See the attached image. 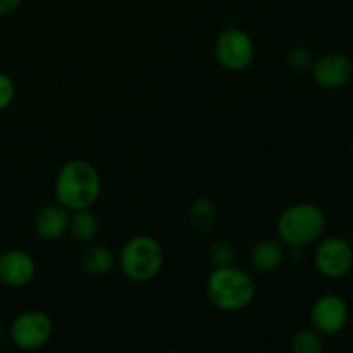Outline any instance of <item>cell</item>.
I'll return each mask as SVG.
<instances>
[{"label": "cell", "instance_id": "9", "mask_svg": "<svg viewBox=\"0 0 353 353\" xmlns=\"http://www.w3.org/2000/svg\"><path fill=\"white\" fill-rule=\"evenodd\" d=\"M312 79L319 88L338 90L343 88L353 76V62L341 52H327L316 59L310 68Z\"/></svg>", "mask_w": 353, "mask_h": 353}, {"label": "cell", "instance_id": "5", "mask_svg": "<svg viewBox=\"0 0 353 353\" xmlns=\"http://www.w3.org/2000/svg\"><path fill=\"white\" fill-rule=\"evenodd\" d=\"M54 334V321L43 310H24L9 326V340L23 352L43 348Z\"/></svg>", "mask_w": 353, "mask_h": 353}, {"label": "cell", "instance_id": "13", "mask_svg": "<svg viewBox=\"0 0 353 353\" xmlns=\"http://www.w3.org/2000/svg\"><path fill=\"white\" fill-rule=\"evenodd\" d=\"M117 259L110 248L103 245H88L79 255V265L88 276H105L116 265Z\"/></svg>", "mask_w": 353, "mask_h": 353}, {"label": "cell", "instance_id": "3", "mask_svg": "<svg viewBox=\"0 0 353 353\" xmlns=\"http://www.w3.org/2000/svg\"><path fill=\"white\" fill-rule=\"evenodd\" d=\"M326 230V214L319 205L299 202L286 207L276 221L279 241L288 248H305L317 243Z\"/></svg>", "mask_w": 353, "mask_h": 353}, {"label": "cell", "instance_id": "18", "mask_svg": "<svg viewBox=\"0 0 353 353\" xmlns=\"http://www.w3.org/2000/svg\"><path fill=\"white\" fill-rule=\"evenodd\" d=\"M286 62L293 71H309L314 64V55L307 47L296 45V47L290 48V52L286 54Z\"/></svg>", "mask_w": 353, "mask_h": 353}, {"label": "cell", "instance_id": "20", "mask_svg": "<svg viewBox=\"0 0 353 353\" xmlns=\"http://www.w3.org/2000/svg\"><path fill=\"white\" fill-rule=\"evenodd\" d=\"M21 2H23V0H0V16L12 14L14 10L19 9Z\"/></svg>", "mask_w": 353, "mask_h": 353}, {"label": "cell", "instance_id": "14", "mask_svg": "<svg viewBox=\"0 0 353 353\" xmlns=\"http://www.w3.org/2000/svg\"><path fill=\"white\" fill-rule=\"evenodd\" d=\"M100 230L99 217L95 216L92 209H81V210H72L71 217H69V231L71 236L76 241L81 243H90L97 238Z\"/></svg>", "mask_w": 353, "mask_h": 353}, {"label": "cell", "instance_id": "4", "mask_svg": "<svg viewBox=\"0 0 353 353\" xmlns=\"http://www.w3.org/2000/svg\"><path fill=\"white\" fill-rule=\"evenodd\" d=\"M165 254L159 240L148 234H137L123 245L117 257L121 271L130 281L148 283L161 274Z\"/></svg>", "mask_w": 353, "mask_h": 353}, {"label": "cell", "instance_id": "10", "mask_svg": "<svg viewBox=\"0 0 353 353\" xmlns=\"http://www.w3.org/2000/svg\"><path fill=\"white\" fill-rule=\"evenodd\" d=\"M37 274V262L28 252L10 248L0 254V285L7 288H24Z\"/></svg>", "mask_w": 353, "mask_h": 353}, {"label": "cell", "instance_id": "2", "mask_svg": "<svg viewBox=\"0 0 353 353\" xmlns=\"http://www.w3.org/2000/svg\"><path fill=\"white\" fill-rule=\"evenodd\" d=\"M209 302L221 312H240L245 310L257 295L254 278L236 265L214 268L205 285Z\"/></svg>", "mask_w": 353, "mask_h": 353}, {"label": "cell", "instance_id": "1", "mask_svg": "<svg viewBox=\"0 0 353 353\" xmlns=\"http://www.w3.org/2000/svg\"><path fill=\"white\" fill-rule=\"evenodd\" d=\"M102 193V178L92 162L71 159L61 165L54 181L55 202L72 210L92 209Z\"/></svg>", "mask_w": 353, "mask_h": 353}, {"label": "cell", "instance_id": "11", "mask_svg": "<svg viewBox=\"0 0 353 353\" xmlns=\"http://www.w3.org/2000/svg\"><path fill=\"white\" fill-rule=\"evenodd\" d=\"M69 217L71 212L57 202L41 207L34 217V233L45 241L61 240L69 231Z\"/></svg>", "mask_w": 353, "mask_h": 353}, {"label": "cell", "instance_id": "21", "mask_svg": "<svg viewBox=\"0 0 353 353\" xmlns=\"http://www.w3.org/2000/svg\"><path fill=\"white\" fill-rule=\"evenodd\" d=\"M350 155H352V161H353V140H352V143H350Z\"/></svg>", "mask_w": 353, "mask_h": 353}, {"label": "cell", "instance_id": "15", "mask_svg": "<svg viewBox=\"0 0 353 353\" xmlns=\"http://www.w3.org/2000/svg\"><path fill=\"white\" fill-rule=\"evenodd\" d=\"M188 223L196 233H209L217 223V207L210 199H199L188 210Z\"/></svg>", "mask_w": 353, "mask_h": 353}, {"label": "cell", "instance_id": "17", "mask_svg": "<svg viewBox=\"0 0 353 353\" xmlns=\"http://www.w3.org/2000/svg\"><path fill=\"white\" fill-rule=\"evenodd\" d=\"M236 261V247L230 240H216L209 248V262L214 268L231 265Z\"/></svg>", "mask_w": 353, "mask_h": 353}, {"label": "cell", "instance_id": "22", "mask_svg": "<svg viewBox=\"0 0 353 353\" xmlns=\"http://www.w3.org/2000/svg\"><path fill=\"white\" fill-rule=\"evenodd\" d=\"M0 286H2V285H0Z\"/></svg>", "mask_w": 353, "mask_h": 353}, {"label": "cell", "instance_id": "7", "mask_svg": "<svg viewBox=\"0 0 353 353\" xmlns=\"http://www.w3.org/2000/svg\"><path fill=\"white\" fill-rule=\"evenodd\" d=\"M314 265L324 278H345L353 268V245L343 236L323 238L314 252Z\"/></svg>", "mask_w": 353, "mask_h": 353}, {"label": "cell", "instance_id": "16", "mask_svg": "<svg viewBox=\"0 0 353 353\" xmlns=\"http://www.w3.org/2000/svg\"><path fill=\"white\" fill-rule=\"evenodd\" d=\"M323 334L317 333L314 327L299 330L292 338L293 353H323L324 340Z\"/></svg>", "mask_w": 353, "mask_h": 353}, {"label": "cell", "instance_id": "8", "mask_svg": "<svg viewBox=\"0 0 353 353\" xmlns=\"http://www.w3.org/2000/svg\"><path fill=\"white\" fill-rule=\"evenodd\" d=\"M310 326L323 336H336L347 327L350 309L347 300L336 293H324L312 303L309 312Z\"/></svg>", "mask_w": 353, "mask_h": 353}, {"label": "cell", "instance_id": "19", "mask_svg": "<svg viewBox=\"0 0 353 353\" xmlns=\"http://www.w3.org/2000/svg\"><path fill=\"white\" fill-rule=\"evenodd\" d=\"M14 99H16V85H14L12 78L0 71V112L9 109Z\"/></svg>", "mask_w": 353, "mask_h": 353}, {"label": "cell", "instance_id": "12", "mask_svg": "<svg viewBox=\"0 0 353 353\" xmlns=\"http://www.w3.org/2000/svg\"><path fill=\"white\" fill-rule=\"evenodd\" d=\"M285 245L279 240H271V238L257 241L250 250L252 268L257 272H262V274L276 271L285 262Z\"/></svg>", "mask_w": 353, "mask_h": 353}, {"label": "cell", "instance_id": "6", "mask_svg": "<svg viewBox=\"0 0 353 353\" xmlns=\"http://www.w3.org/2000/svg\"><path fill=\"white\" fill-rule=\"evenodd\" d=\"M214 54L221 68L231 72H240L250 68L254 62L255 45L245 30L228 28L217 37Z\"/></svg>", "mask_w": 353, "mask_h": 353}]
</instances>
